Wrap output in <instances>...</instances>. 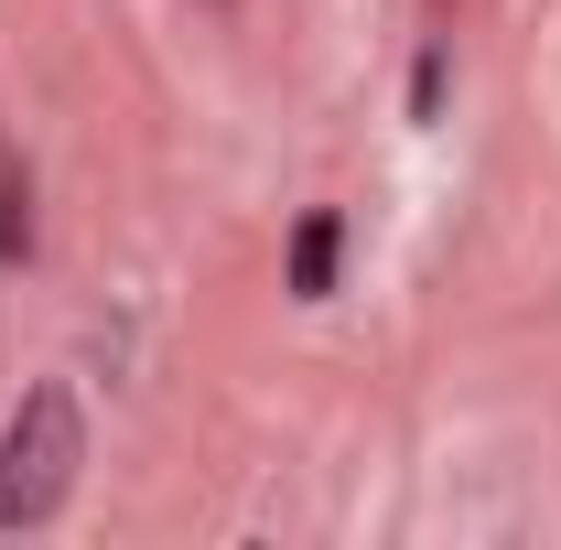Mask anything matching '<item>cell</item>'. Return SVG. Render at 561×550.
Masks as SVG:
<instances>
[{
	"label": "cell",
	"mask_w": 561,
	"mask_h": 550,
	"mask_svg": "<svg viewBox=\"0 0 561 550\" xmlns=\"http://www.w3.org/2000/svg\"><path fill=\"white\" fill-rule=\"evenodd\" d=\"M76 465H87L76 389H66V378L22 389V411L0 421V529H44V518L76 496Z\"/></svg>",
	"instance_id": "6da1fadb"
},
{
	"label": "cell",
	"mask_w": 561,
	"mask_h": 550,
	"mask_svg": "<svg viewBox=\"0 0 561 550\" xmlns=\"http://www.w3.org/2000/svg\"><path fill=\"white\" fill-rule=\"evenodd\" d=\"M335 260H346V216L313 206L302 227H291V291H302V302H324V291H335Z\"/></svg>",
	"instance_id": "7a4b0ae2"
},
{
	"label": "cell",
	"mask_w": 561,
	"mask_h": 550,
	"mask_svg": "<svg viewBox=\"0 0 561 550\" xmlns=\"http://www.w3.org/2000/svg\"><path fill=\"white\" fill-rule=\"evenodd\" d=\"M33 260V184L11 173V151H0V271H22Z\"/></svg>",
	"instance_id": "3957f363"
},
{
	"label": "cell",
	"mask_w": 561,
	"mask_h": 550,
	"mask_svg": "<svg viewBox=\"0 0 561 550\" xmlns=\"http://www.w3.org/2000/svg\"><path fill=\"white\" fill-rule=\"evenodd\" d=\"M443 76H454V55L432 44V55H421V66H411V119H432V108H443Z\"/></svg>",
	"instance_id": "277c9868"
}]
</instances>
